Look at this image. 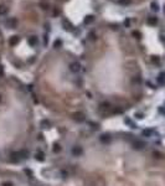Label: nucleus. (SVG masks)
<instances>
[{
  "label": "nucleus",
  "mask_w": 165,
  "mask_h": 186,
  "mask_svg": "<svg viewBox=\"0 0 165 186\" xmlns=\"http://www.w3.org/2000/svg\"><path fill=\"white\" fill-rule=\"evenodd\" d=\"M132 145H133V148H134V149H137V150H141V149H144L145 143H144V141H141V140H134V141L132 143Z\"/></svg>",
  "instance_id": "nucleus-1"
},
{
  "label": "nucleus",
  "mask_w": 165,
  "mask_h": 186,
  "mask_svg": "<svg viewBox=\"0 0 165 186\" xmlns=\"http://www.w3.org/2000/svg\"><path fill=\"white\" fill-rule=\"evenodd\" d=\"M10 160H11L13 163H19V161L21 160L20 151H14V153H11V155H10Z\"/></svg>",
  "instance_id": "nucleus-2"
},
{
  "label": "nucleus",
  "mask_w": 165,
  "mask_h": 186,
  "mask_svg": "<svg viewBox=\"0 0 165 186\" xmlns=\"http://www.w3.org/2000/svg\"><path fill=\"white\" fill-rule=\"evenodd\" d=\"M6 25H8V27H10V29H15V27L18 26V20H16L15 18H10V19L6 21Z\"/></svg>",
  "instance_id": "nucleus-3"
},
{
  "label": "nucleus",
  "mask_w": 165,
  "mask_h": 186,
  "mask_svg": "<svg viewBox=\"0 0 165 186\" xmlns=\"http://www.w3.org/2000/svg\"><path fill=\"white\" fill-rule=\"evenodd\" d=\"M70 70L76 73V72H78V71L81 70V65H79L78 62H72V63L70 65Z\"/></svg>",
  "instance_id": "nucleus-4"
},
{
  "label": "nucleus",
  "mask_w": 165,
  "mask_h": 186,
  "mask_svg": "<svg viewBox=\"0 0 165 186\" xmlns=\"http://www.w3.org/2000/svg\"><path fill=\"white\" fill-rule=\"evenodd\" d=\"M82 153H83V149H82L81 146H73V148H72V154H73L74 156H78V155H81Z\"/></svg>",
  "instance_id": "nucleus-5"
},
{
  "label": "nucleus",
  "mask_w": 165,
  "mask_h": 186,
  "mask_svg": "<svg viewBox=\"0 0 165 186\" xmlns=\"http://www.w3.org/2000/svg\"><path fill=\"white\" fill-rule=\"evenodd\" d=\"M19 41H20V37H19L18 35H15V36H11V37H10L9 44H10L11 46H15L16 44H19Z\"/></svg>",
  "instance_id": "nucleus-6"
},
{
  "label": "nucleus",
  "mask_w": 165,
  "mask_h": 186,
  "mask_svg": "<svg viewBox=\"0 0 165 186\" xmlns=\"http://www.w3.org/2000/svg\"><path fill=\"white\" fill-rule=\"evenodd\" d=\"M73 119L76 122H83L85 120V116L82 114V113H74L73 114Z\"/></svg>",
  "instance_id": "nucleus-7"
},
{
  "label": "nucleus",
  "mask_w": 165,
  "mask_h": 186,
  "mask_svg": "<svg viewBox=\"0 0 165 186\" xmlns=\"http://www.w3.org/2000/svg\"><path fill=\"white\" fill-rule=\"evenodd\" d=\"M35 159H36L37 161H44V160H45V154H44L41 150H39V151L35 154Z\"/></svg>",
  "instance_id": "nucleus-8"
},
{
  "label": "nucleus",
  "mask_w": 165,
  "mask_h": 186,
  "mask_svg": "<svg viewBox=\"0 0 165 186\" xmlns=\"http://www.w3.org/2000/svg\"><path fill=\"white\" fill-rule=\"evenodd\" d=\"M99 139H101L102 143H109L111 141V135L109 134H102Z\"/></svg>",
  "instance_id": "nucleus-9"
},
{
  "label": "nucleus",
  "mask_w": 165,
  "mask_h": 186,
  "mask_svg": "<svg viewBox=\"0 0 165 186\" xmlns=\"http://www.w3.org/2000/svg\"><path fill=\"white\" fill-rule=\"evenodd\" d=\"M148 24H149V25H156V24H158V18H155V16L149 18V19H148Z\"/></svg>",
  "instance_id": "nucleus-10"
},
{
  "label": "nucleus",
  "mask_w": 165,
  "mask_h": 186,
  "mask_svg": "<svg viewBox=\"0 0 165 186\" xmlns=\"http://www.w3.org/2000/svg\"><path fill=\"white\" fill-rule=\"evenodd\" d=\"M29 44L31 45V46H35L36 44H37V37L36 36H31V37H29Z\"/></svg>",
  "instance_id": "nucleus-11"
},
{
  "label": "nucleus",
  "mask_w": 165,
  "mask_h": 186,
  "mask_svg": "<svg viewBox=\"0 0 165 186\" xmlns=\"http://www.w3.org/2000/svg\"><path fill=\"white\" fill-rule=\"evenodd\" d=\"M93 20H94L93 15H88V16H86V19H85V24H91Z\"/></svg>",
  "instance_id": "nucleus-12"
},
{
  "label": "nucleus",
  "mask_w": 165,
  "mask_h": 186,
  "mask_svg": "<svg viewBox=\"0 0 165 186\" xmlns=\"http://www.w3.org/2000/svg\"><path fill=\"white\" fill-rule=\"evenodd\" d=\"M62 24H63V26H65V29H66V30H72V25H71L67 20H63V23H62Z\"/></svg>",
  "instance_id": "nucleus-13"
},
{
  "label": "nucleus",
  "mask_w": 165,
  "mask_h": 186,
  "mask_svg": "<svg viewBox=\"0 0 165 186\" xmlns=\"http://www.w3.org/2000/svg\"><path fill=\"white\" fill-rule=\"evenodd\" d=\"M158 82H159V83H161V84L165 82V73H160V74H159V77H158Z\"/></svg>",
  "instance_id": "nucleus-14"
},
{
  "label": "nucleus",
  "mask_w": 165,
  "mask_h": 186,
  "mask_svg": "<svg viewBox=\"0 0 165 186\" xmlns=\"http://www.w3.org/2000/svg\"><path fill=\"white\" fill-rule=\"evenodd\" d=\"M8 11V8L5 5H0V15H5Z\"/></svg>",
  "instance_id": "nucleus-15"
},
{
  "label": "nucleus",
  "mask_w": 165,
  "mask_h": 186,
  "mask_svg": "<svg viewBox=\"0 0 165 186\" xmlns=\"http://www.w3.org/2000/svg\"><path fill=\"white\" fill-rule=\"evenodd\" d=\"M52 150H53V153H60L61 151V145L60 144H53Z\"/></svg>",
  "instance_id": "nucleus-16"
},
{
  "label": "nucleus",
  "mask_w": 165,
  "mask_h": 186,
  "mask_svg": "<svg viewBox=\"0 0 165 186\" xmlns=\"http://www.w3.org/2000/svg\"><path fill=\"white\" fill-rule=\"evenodd\" d=\"M20 155H21V159H26L29 156V151L27 150H21L20 151Z\"/></svg>",
  "instance_id": "nucleus-17"
},
{
  "label": "nucleus",
  "mask_w": 165,
  "mask_h": 186,
  "mask_svg": "<svg viewBox=\"0 0 165 186\" xmlns=\"http://www.w3.org/2000/svg\"><path fill=\"white\" fill-rule=\"evenodd\" d=\"M109 108H111L109 103H102V104H101V109H102V111H107V109H109Z\"/></svg>",
  "instance_id": "nucleus-18"
},
{
  "label": "nucleus",
  "mask_w": 165,
  "mask_h": 186,
  "mask_svg": "<svg viewBox=\"0 0 165 186\" xmlns=\"http://www.w3.org/2000/svg\"><path fill=\"white\" fill-rule=\"evenodd\" d=\"M143 135H144V137H148V138L151 137V130H150V129H144V130H143Z\"/></svg>",
  "instance_id": "nucleus-19"
},
{
  "label": "nucleus",
  "mask_w": 165,
  "mask_h": 186,
  "mask_svg": "<svg viewBox=\"0 0 165 186\" xmlns=\"http://www.w3.org/2000/svg\"><path fill=\"white\" fill-rule=\"evenodd\" d=\"M61 45H62V41H61V40H56L55 44H53V47H55V48H58V47H61Z\"/></svg>",
  "instance_id": "nucleus-20"
},
{
  "label": "nucleus",
  "mask_w": 165,
  "mask_h": 186,
  "mask_svg": "<svg viewBox=\"0 0 165 186\" xmlns=\"http://www.w3.org/2000/svg\"><path fill=\"white\" fill-rule=\"evenodd\" d=\"M130 3H132V0H119L120 5H129Z\"/></svg>",
  "instance_id": "nucleus-21"
},
{
  "label": "nucleus",
  "mask_w": 165,
  "mask_h": 186,
  "mask_svg": "<svg viewBox=\"0 0 165 186\" xmlns=\"http://www.w3.org/2000/svg\"><path fill=\"white\" fill-rule=\"evenodd\" d=\"M151 9H153L154 11H158V10H159V6H158V4H156V3H151Z\"/></svg>",
  "instance_id": "nucleus-22"
},
{
  "label": "nucleus",
  "mask_w": 165,
  "mask_h": 186,
  "mask_svg": "<svg viewBox=\"0 0 165 186\" xmlns=\"http://www.w3.org/2000/svg\"><path fill=\"white\" fill-rule=\"evenodd\" d=\"M41 125H42V128H48L50 123H48L47 120H42V122H41Z\"/></svg>",
  "instance_id": "nucleus-23"
},
{
  "label": "nucleus",
  "mask_w": 165,
  "mask_h": 186,
  "mask_svg": "<svg viewBox=\"0 0 165 186\" xmlns=\"http://www.w3.org/2000/svg\"><path fill=\"white\" fill-rule=\"evenodd\" d=\"M125 123H127V124H129V125H132V128H135V124H134L130 119H125Z\"/></svg>",
  "instance_id": "nucleus-24"
},
{
  "label": "nucleus",
  "mask_w": 165,
  "mask_h": 186,
  "mask_svg": "<svg viewBox=\"0 0 165 186\" xmlns=\"http://www.w3.org/2000/svg\"><path fill=\"white\" fill-rule=\"evenodd\" d=\"M1 186H13V182H10V181H5V182H3V185Z\"/></svg>",
  "instance_id": "nucleus-25"
},
{
  "label": "nucleus",
  "mask_w": 165,
  "mask_h": 186,
  "mask_svg": "<svg viewBox=\"0 0 165 186\" xmlns=\"http://www.w3.org/2000/svg\"><path fill=\"white\" fill-rule=\"evenodd\" d=\"M133 36H135L137 39H139V37H140V32H138V31H133Z\"/></svg>",
  "instance_id": "nucleus-26"
},
{
  "label": "nucleus",
  "mask_w": 165,
  "mask_h": 186,
  "mask_svg": "<svg viewBox=\"0 0 165 186\" xmlns=\"http://www.w3.org/2000/svg\"><path fill=\"white\" fill-rule=\"evenodd\" d=\"M41 6H42V9H45V10L48 8V5H47L46 3H41Z\"/></svg>",
  "instance_id": "nucleus-27"
},
{
  "label": "nucleus",
  "mask_w": 165,
  "mask_h": 186,
  "mask_svg": "<svg viewBox=\"0 0 165 186\" xmlns=\"http://www.w3.org/2000/svg\"><path fill=\"white\" fill-rule=\"evenodd\" d=\"M154 155H155V158H161L163 155L160 154V153H158V151H154Z\"/></svg>",
  "instance_id": "nucleus-28"
},
{
  "label": "nucleus",
  "mask_w": 165,
  "mask_h": 186,
  "mask_svg": "<svg viewBox=\"0 0 165 186\" xmlns=\"http://www.w3.org/2000/svg\"><path fill=\"white\" fill-rule=\"evenodd\" d=\"M124 25H125V26H129V25H130V21H129V20H125V21H124Z\"/></svg>",
  "instance_id": "nucleus-29"
},
{
  "label": "nucleus",
  "mask_w": 165,
  "mask_h": 186,
  "mask_svg": "<svg viewBox=\"0 0 165 186\" xmlns=\"http://www.w3.org/2000/svg\"><path fill=\"white\" fill-rule=\"evenodd\" d=\"M135 116H137V118H139V119H141V118H143V114H140V113H137Z\"/></svg>",
  "instance_id": "nucleus-30"
},
{
  "label": "nucleus",
  "mask_w": 165,
  "mask_h": 186,
  "mask_svg": "<svg viewBox=\"0 0 165 186\" xmlns=\"http://www.w3.org/2000/svg\"><path fill=\"white\" fill-rule=\"evenodd\" d=\"M153 61H154V62H159V58H156V57H153Z\"/></svg>",
  "instance_id": "nucleus-31"
},
{
  "label": "nucleus",
  "mask_w": 165,
  "mask_h": 186,
  "mask_svg": "<svg viewBox=\"0 0 165 186\" xmlns=\"http://www.w3.org/2000/svg\"><path fill=\"white\" fill-rule=\"evenodd\" d=\"M0 102H1V96H0Z\"/></svg>",
  "instance_id": "nucleus-32"
},
{
  "label": "nucleus",
  "mask_w": 165,
  "mask_h": 186,
  "mask_svg": "<svg viewBox=\"0 0 165 186\" xmlns=\"http://www.w3.org/2000/svg\"><path fill=\"white\" fill-rule=\"evenodd\" d=\"M0 36H1V32H0Z\"/></svg>",
  "instance_id": "nucleus-33"
}]
</instances>
